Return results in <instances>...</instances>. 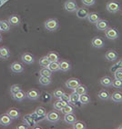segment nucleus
<instances>
[{
    "instance_id": "a878e982",
    "label": "nucleus",
    "mask_w": 122,
    "mask_h": 129,
    "mask_svg": "<svg viewBox=\"0 0 122 129\" xmlns=\"http://www.w3.org/2000/svg\"><path fill=\"white\" fill-rule=\"evenodd\" d=\"M67 104H68V103L59 99L54 103V109H55V110H58V111H61V109H62L65 106H67Z\"/></svg>"
},
{
    "instance_id": "de8ad7c7",
    "label": "nucleus",
    "mask_w": 122,
    "mask_h": 129,
    "mask_svg": "<svg viewBox=\"0 0 122 129\" xmlns=\"http://www.w3.org/2000/svg\"><path fill=\"white\" fill-rule=\"evenodd\" d=\"M119 69V67H118V66H117V64L116 63V64H114L112 66V67H110V72L111 73H115L117 70H118Z\"/></svg>"
},
{
    "instance_id": "6e6552de",
    "label": "nucleus",
    "mask_w": 122,
    "mask_h": 129,
    "mask_svg": "<svg viewBox=\"0 0 122 129\" xmlns=\"http://www.w3.org/2000/svg\"><path fill=\"white\" fill-rule=\"evenodd\" d=\"M23 122L24 124H26L29 128H34L37 124V122L34 120V118L32 117L31 115H26L23 117Z\"/></svg>"
},
{
    "instance_id": "ea45409f",
    "label": "nucleus",
    "mask_w": 122,
    "mask_h": 129,
    "mask_svg": "<svg viewBox=\"0 0 122 129\" xmlns=\"http://www.w3.org/2000/svg\"><path fill=\"white\" fill-rule=\"evenodd\" d=\"M20 90H21V85L16 84V85H13L11 87H10V93H11V94L13 95V94H15L16 93L18 92V91H20Z\"/></svg>"
},
{
    "instance_id": "a211bd4d",
    "label": "nucleus",
    "mask_w": 122,
    "mask_h": 129,
    "mask_svg": "<svg viewBox=\"0 0 122 129\" xmlns=\"http://www.w3.org/2000/svg\"><path fill=\"white\" fill-rule=\"evenodd\" d=\"M60 70L63 72H67L71 69V64L67 60H61L59 62Z\"/></svg>"
},
{
    "instance_id": "0eeeda50",
    "label": "nucleus",
    "mask_w": 122,
    "mask_h": 129,
    "mask_svg": "<svg viewBox=\"0 0 122 129\" xmlns=\"http://www.w3.org/2000/svg\"><path fill=\"white\" fill-rule=\"evenodd\" d=\"M92 46L95 48H101L105 46V41L103 40V38L100 37H93L92 41H91Z\"/></svg>"
},
{
    "instance_id": "5701e85b",
    "label": "nucleus",
    "mask_w": 122,
    "mask_h": 129,
    "mask_svg": "<svg viewBox=\"0 0 122 129\" xmlns=\"http://www.w3.org/2000/svg\"><path fill=\"white\" fill-rule=\"evenodd\" d=\"M88 20L89 23H92V24H96L97 22V21L100 19V17H99V14L97 13H96V12H91V13H89L88 16Z\"/></svg>"
},
{
    "instance_id": "4be33fe9",
    "label": "nucleus",
    "mask_w": 122,
    "mask_h": 129,
    "mask_svg": "<svg viewBox=\"0 0 122 129\" xmlns=\"http://www.w3.org/2000/svg\"><path fill=\"white\" fill-rule=\"evenodd\" d=\"M7 114L9 115L12 119H18L20 116V113H19L18 109L16 108H10L7 110Z\"/></svg>"
},
{
    "instance_id": "f257e3e1",
    "label": "nucleus",
    "mask_w": 122,
    "mask_h": 129,
    "mask_svg": "<svg viewBox=\"0 0 122 129\" xmlns=\"http://www.w3.org/2000/svg\"><path fill=\"white\" fill-rule=\"evenodd\" d=\"M46 121H48L51 124H57L60 120V115L58 110H52L46 114Z\"/></svg>"
},
{
    "instance_id": "c03bdc74",
    "label": "nucleus",
    "mask_w": 122,
    "mask_h": 129,
    "mask_svg": "<svg viewBox=\"0 0 122 129\" xmlns=\"http://www.w3.org/2000/svg\"><path fill=\"white\" fill-rule=\"evenodd\" d=\"M81 2L86 7H91V6L95 5L96 0H81Z\"/></svg>"
},
{
    "instance_id": "a18cd8bd",
    "label": "nucleus",
    "mask_w": 122,
    "mask_h": 129,
    "mask_svg": "<svg viewBox=\"0 0 122 129\" xmlns=\"http://www.w3.org/2000/svg\"><path fill=\"white\" fill-rule=\"evenodd\" d=\"M60 99L69 104V103H70V94H67V93H64V94H62V96L60 97Z\"/></svg>"
},
{
    "instance_id": "473e14b6",
    "label": "nucleus",
    "mask_w": 122,
    "mask_h": 129,
    "mask_svg": "<svg viewBox=\"0 0 122 129\" xmlns=\"http://www.w3.org/2000/svg\"><path fill=\"white\" fill-rule=\"evenodd\" d=\"M49 69L51 70L52 72H57L58 70H60V67H59V62L58 61H55V62H50V64H48V67H47Z\"/></svg>"
},
{
    "instance_id": "37998d69",
    "label": "nucleus",
    "mask_w": 122,
    "mask_h": 129,
    "mask_svg": "<svg viewBox=\"0 0 122 129\" xmlns=\"http://www.w3.org/2000/svg\"><path fill=\"white\" fill-rule=\"evenodd\" d=\"M31 115H32V117L34 118L35 121L37 122V124L38 122H40V121H42L43 119H46V118L43 117V116H40V115H38L37 113H36V112H35V113H33V114H31Z\"/></svg>"
},
{
    "instance_id": "72a5a7b5",
    "label": "nucleus",
    "mask_w": 122,
    "mask_h": 129,
    "mask_svg": "<svg viewBox=\"0 0 122 129\" xmlns=\"http://www.w3.org/2000/svg\"><path fill=\"white\" fill-rule=\"evenodd\" d=\"M52 73H53V72L51 71L48 67H42L41 69H40V71H39V74H40V76H49V77H51V76H52Z\"/></svg>"
},
{
    "instance_id": "603ef678",
    "label": "nucleus",
    "mask_w": 122,
    "mask_h": 129,
    "mask_svg": "<svg viewBox=\"0 0 122 129\" xmlns=\"http://www.w3.org/2000/svg\"><path fill=\"white\" fill-rule=\"evenodd\" d=\"M2 41V37H1V35H0V42Z\"/></svg>"
},
{
    "instance_id": "39448f33",
    "label": "nucleus",
    "mask_w": 122,
    "mask_h": 129,
    "mask_svg": "<svg viewBox=\"0 0 122 129\" xmlns=\"http://www.w3.org/2000/svg\"><path fill=\"white\" fill-rule=\"evenodd\" d=\"M107 10L109 13H117L119 11L120 9V5L117 2L115 1H109L107 3Z\"/></svg>"
},
{
    "instance_id": "412c9836",
    "label": "nucleus",
    "mask_w": 122,
    "mask_h": 129,
    "mask_svg": "<svg viewBox=\"0 0 122 129\" xmlns=\"http://www.w3.org/2000/svg\"><path fill=\"white\" fill-rule=\"evenodd\" d=\"M26 97H27V93H26L25 91H23L22 89H21L20 91H18L17 93H16L15 94H13V98L17 102L23 101Z\"/></svg>"
},
{
    "instance_id": "79ce46f5",
    "label": "nucleus",
    "mask_w": 122,
    "mask_h": 129,
    "mask_svg": "<svg viewBox=\"0 0 122 129\" xmlns=\"http://www.w3.org/2000/svg\"><path fill=\"white\" fill-rule=\"evenodd\" d=\"M64 91H63V89H61V88H57V89L54 91V96L56 97V98H58V99H60V97L62 96V94H64Z\"/></svg>"
},
{
    "instance_id": "4468645a",
    "label": "nucleus",
    "mask_w": 122,
    "mask_h": 129,
    "mask_svg": "<svg viewBox=\"0 0 122 129\" xmlns=\"http://www.w3.org/2000/svg\"><path fill=\"white\" fill-rule=\"evenodd\" d=\"M88 14H89V12H88V8H86V7H80L77 10V17L79 19L87 18Z\"/></svg>"
},
{
    "instance_id": "20e7f679",
    "label": "nucleus",
    "mask_w": 122,
    "mask_h": 129,
    "mask_svg": "<svg viewBox=\"0 0 122 129\" xmlns=\"http://www.w3.org/2000/svg\"><path fill=\"white\" fill-rule=\"evenodd\" d=\"M64 8L67 12H75L78 10V4L75 0H67L64 4Z\"/></svg>"
},
{
    "instance_id": "8fccbe9b",
    "label": "nucleus",
    "mask_w": 122,
    "mask_h": 129,
    "mask_svg": "<svg viewBox=\"0 0 122 129\" xmlns=\"http://www.w3.org/2000/svg\"><path fill=\"white\" fill-rule=\"evenodd\" d=\"M118 67H119V69H122V59H119V61L117 63Z\"/></svg>"
},
{
    "instance_id": "aec40b11",
    "label": "nucleus",
    "mask_w": 122,
    "mask_h": 129,
    "mask_svg": "<svg viewBox=\"0 0 122 129\" xmlns=\"http://www.w3.org/2000/svg\"><path fill=\"white\" fill-rule=\"evenodd\" d=\"M8 22L10 25H18L21 22V18L18 15H12L8 18Z\"/></svg>"
},
{
    "instance_id": "7ed1b4c3",
    "label": "nucleus",
    "mask_w": 122,
    "mask_h": 129,
    "mask_svg": "<svg viewBox=\"0 0 122 129\" xmlns=\"http://www.w3.org/2000/svg\"><path fill=\"white\" fill-rule=\"evenodd\" d=\"M105 35L108 37V39L111 40H116L119 37V33L117 31L116 28L114 27H108L106 30H105Z\"/></svg>"
},
{
    "instance_id": "c85d7f7f",
    "label": "nucleus",
    "mask_w": 122,
    "mask_h": 129,
    "mask_svg": "<svg viewBox=\"0 0 122 129\" xmlns=\"http://www.w3.org/2000/svg\"><path fill=\"white\" fill-rule=\"evenodd\" d=\"M75 112V108L72 105L67 104V106H65L62 109H61V113L64 114V115H67V114H72Z\"/></svg>"
},
{
    "instance_id": "1a4fd4ad",
    "label": "nucleus",
    "mask_w": 122,
    "mask_h": 129,
    "mask_svg": "<svg viewBox=\"0 0 122 129\" xmlns=\"http://www.w3.org/2000/svg\"><path fill=\"white\" fill-rule=\"evenodd\" d=\"M21 61L25 64H31L35 62V57L32 54L30 53H24L23 55H21Z\"/></svg>"
},
{
    "instance_id": "dca6fc26",
    "label": "nucleus",
    "mask_w": 122,
    "mask_h": 129,
    "mask_svg": "<svg viewBox=\"0 0 122 129\" xmlns=\"http://www.w3.org/2000/svg\"><path fill=\"white\" fill-rule=\"evenodd\" d=\"M10 56V51L7 46L0 47V58L3 60H7Z\"/></svg>"
},
{
    "instance_id": "f704fd0d",
    "label": "nucleus",
    "mask_w": 122,
    "mask_h": 129,
    "mask_svg": "<svg viewBox=\"0 0 122 129\" xmlns=\"http://www.w3.org/2000/svg\"><path fill=\"white\" fill-rule=\"evenodd\" d=\"M50 64V60L47 58V56H43L39 59V66L42 67H47Z\"/></svg>"
},
{
    "instance_id": "b1692460",
    "label": "nucleus",
    "mask_w": 122,
    "mask_h": 129,
    "mask_svg": "<svg viewBox=\"0 0 122 129\" xmlns=\"http://www.w3.org/2000/svg\"><path fill=\"white\" fill-rule=\"evenodd\" d=\"M99 99L103 100V101H107V100L110 99V94L108 92V90L102 89L99 92Z\"/></svg>"
},
{
    "instance_id": "49530a36",
    "label": "nucleus",
    "mask_w": 122,
    "mask_h": 129,
    "mask_svg": "<svg viewBox=\"0 0 122 129\" xmlns=\"http://www.w3.org/2000/svg\"><path fill=\"white\" fill-rule=\"evenodd\" d=\"M114 76L116 79H119L122 80V69H118L114 73Z\"/></svg>"
},
{
    "instance_id": "c756f323",
    "label": "nucleus",
    "mask_w": 122,
    "mask_h": 129,
    "mask_svg": "<svg viewBox=\"0 0 122 129\" xmlns=\"http://www.w3.org/2000/svg\"><path fill=\"white\" fill-rule=\"evenodd\" d=\"M75 92L78 93L79 95H81V94H87V92H88V88H87L86 85L80 84V85H78V86L75 88Z\"/></svg>"
},
{
    "instance_id": "6ab92c4d",
    "label": "nucleus",
    "mask_w": 122,
    "mask_h": 129,
    "mask_svg": "<svg viewBox=\"0 0 122 129\" xmlns=\"http://www.w3.org/2000/svg\"><path fill=\"white\" fill-rule=\"evenodd\" d=\"M77 121L76 115H74V113L72 114H67L64 116V122L67 124H73L74 123Z\"/></svg>"
},
{
    "instance_id": "a19ab883",
    "label": "nucleus",
    "mask_w": 122,
    "mask_h": 129,
    "mask_svg": "<svg viewBox=\"0 0 122 129\" xmlns=\"http://www.w3.org/2000/svg\"><path fill=\"white\" fill-rule=\"evenodd\" d=\"M112 86L117 89H122V80L115 78L112 82Z\"/></svg>"
},
{
    "instance_id": "f8f14e48",
    "label": "nucleus",
    "mask_w": 122,
    "mask_h": 129,
    "mask_svg": "<svg viewBox=\"0 0 122 129\" xmlns=\"http://www.w3.org/2000/svg\"><path fill=\"white\" fill-rule=\"evenodd\" d=\"M12 72H14L16 74H20L24 71V66L19 62H14L12 63V64L10 66Z\"/></svg>"
},
{
    "instance_id": "4c0bfd02",
    "label": "nucleus",
    "mask_w": 122,
    "mask_h": 129,
    "mask_svg": "<svg viewBox=\"0 0 122 129\" xmlns=\"http://www.w3.org/2000/svg\"><path fill=\"white\" fill-rule=\"evenodd\" d=\"M40 96H41V100L43 103H49L51 101V99H52V95L47 92H45Z\"/></svg>"
},
{
    "instance_id": "09e8293b",
    "label": "nucleus",
    "mask_w": 122,
    "mask_h": 129,
    "mask_svg": "<svg viewBox=\"0 0 122 129\" xmlns=\"http://www.w3.org/2000/svg\"><path fill=\"white\" fill-rule=\"evenodd\" d=\"M16 128L17 129H28V128H29V127H28L26 124H21V125H18V126H16Z\"/></svg>"
},
{
    "instance_id": "9d476101",
    "label": "nucleus",
    "mask_w": 122,
    "mask_h": 129,
    "mask_svg": "<svg viewBox=\"0 0 122 129\" xmlns=\"http://www.w3.org/2000/svg\"><path fill=\"white\" fill-rule=\"evenodd\" d=\"M80 80L78 78H69L68 80L66 82V86L69 89H73L75 90V88L78 86V85H80Z\"/></svg>"
},
{
    "instance_id": "e433bc0d",
    "label": "nucleus",
    "mask_w": 122,
    "mask_h": 129,
    "mask_svg": "<svg viewBox=\"0 0 122 129\" xmlns=\"http://www.w3.org/2000/svg\"><path fill=\"white\" fill-rule=\"evenodd\" d=\"M73 128L74 129H86L87 128V125L83 121H78L77 120L76 122L73 124Z\"/></svg>"
},
{
    "instance_id": "2eb2a0df",
    "label": "nucleus",
    "mask_w": 122,
    "mask_h": 129,
    "mask_svg": "<svg viewBox=\"0 0 122 129\" xmlns=\"http://www.w3.org/2000/svg\"><path fill=\"white\" fill-rule=\"evenodd\" d=\"M96 27L97 30H100V31H105L108 26V21L105 20V19H99L96 23Z\"/></svg>"
},
{
    "instance_id": "cd10ccee",
    "label": "nucleus",
    "mask_w": 122,
    "mask_h": 129,
    "mask_svg": "<svg viewBox=\"0 0 122 129\" xmlns=\"http://www.w3.org/2000/svg\"><path fill=\"white\" fill-rule=\"evenodd\" d=\"M0 26L2 32H7L10 30V24L8 20H0Z\"/></svg>"
},
{
    "instance_id": "393cba45",
    "label": "nucleus",
    "mask_w": 122,
    "mask_h": 129,
    "mask_svg": "<svg viewBox=\"0 0 122 129\" xmlns=\"http://www.w3.org/2000/svg\"><path fill=\"white\" fill-rule=\"evenodd\" d=\"M112 82H113L112 78L108 76H103V77L100 79V84H101L103 86H105V87H109V86H111V85H112Z\"/></svg>"
},
{
    "instance_id": "f3484780",
    "label": "nucleus",
    "mask_w": 122,
    "mask_h": 129,
    "mask_svg": "<svg viewBox=\"0 0 122 129\" xmlns=\"http://www.w3.org/2000/svg\"><path fill=\"white\" fill-rule=\"evenodd\" d=\"M110 99L114 103H117V104L122 103V92L116 91V92L112 93V95H110Z\"/></svg>"
},
{
    "instance_id": "864d4df0",
    "label": "nucleus",
    "mask_w": 122,
    "mask_h": 129,
    "mask_svg": "<svg viewBox=\"0 0 122 129\" xmlns=\"http://www.w3.org/2000/svg\"><path fill=\"white\" fill-rule=\"evenodd\" d=\"M0 32H2V31H1V26H0Z\"/></svg>"
},
{
    "instance_id": "2f4dec72",
    "label": "nucleus",
    "mask_w": 122,
    "mask_h": 129,
    "mask_svg": "<svg viewBox=\"0 0 122 129\" xmlns=\"http://www.w3.org/2000/svg\"><path fill=\"white\" fill-rule=\"evenodd\" d=\"M51 83V77L49 76H40V78H39V84L41 85H50Z\"/></svg>"
},
{
    "instance_id": "9b49d317",
    "label": "nucleus",
    "mask_w": 122,
    "mask_h": 129,
    "mask_svg": "<svg viewBox=\"0 0 122 129\" xmlns=\"http://www.w3.org/2000/svg\"><path fill=\"white\" fill-rule=\"evenodd\" d=\"M105 57L108 61H116L118 57V55H117V51L114 50V49H109L106 52L105 54Z\"/></svg>"
},
{
    "instance_id": "bb28decb",
    "label": "nucleus",
    "mask_w": 122,
    "mask_h": 129,
    "mask_svg": "<svg viewBox=\"0 0 122 129\" xmlns=\"http://www.w3.org/2000/svg\"><path fill=\"white\" fill-rule=\"evenodd\" d=\"M46 56L50 60V62H55V61H58V60H59V55H58V54L57 53V52H55V51H50V52H48L47 55H46Z\"/></svg>"
},
{
    "instance_id": "f03ea898",
    "label": "nucleus",
    "mask_w": 122,
    "mask_h": 129,
    "mask_svg": "<svg viewBox=\"0 0 122 129\" xmlns=\"http://www.w3.org/2000/svg\"><path fill=\"white\" fill-rule=\"evenodd\" d=\"M58 26H59V24H58V19L56 18H50L47 19V20L45 22V27L46 30H48L50 32H53L58 29Z\"/></svg>"
},
{
    "instance_id": "c9c22d12",
    "label": "nucleus",
    "mask_w": 122,
    "mask_h": 129,
    "mask_svg": "<svg viewBox=\"0 0 122 129\" xmlns=\"http://www.w3.org/2000/svg\"><path fill=\"white\" fill-rule=\"evenodd\" d=\"M79 102L81 104L83 105H87L88 103H90V96L88 94H81L80 97H79Z\"/></svg>"
},
{
    "instance_id": "58836bf2",
    "label": "nucleus",
    "mask_w": 122,
    "mask_h": 129,
    "mask_svg": "<svg viewBox=\"0 0 122 129\" xmlns=\"http://www.w3.org/2000/svg\"><path fill=\"white\" fill-rule=\"evenodd\" d=\"M35 112H36L38 115H40V116H43V117L46 118V108L43 107V106H38V107H37V109L35 110Z\"/></svg>"
},
{
    "instance_id": "ddd939ff",
    "label": "nucleus",
    "mask_w": 122,
    "mask_h": 129,
    "mask_svg": "<svg viewBox=\"0 0 122 129\" xmlns=\"http://www.w3.org/2000/svg\"><path fill=\"white\" fill-rule=\"evenodd\" d=\"M27 97L30 100H37L40 97V93L37 89H30L27 92Z\"/></svg>"
},
{
    "instance_id": "7c9ffc66",
    "label": "nucleus",
    "mask_w": 122,
    "mask_h": 129,
    "mask_svg": "<svg viewBox=\"0 0 122 129\" xmlns=\"http://www.w3.org/2000/svg\"><path fill=\"white\" fill-rule=\"evenodd\" d=\"M79 97H80V95H79L78 93H76L74 91V92L70 94V103H71L72 105H74V106H76L78 102H79Z\"/></svg>"
},
{
    "instance_id": "3c124183",
    "label": "nucleus",
    "mask_w": 122,
    "mask_h": 129,
    "mask_svg": "<svg viewBox=\"0 0 122 129\" xmlns=\"http://www.w3.org/2000/svg\"><path fill=\"white\" fill-rule=\"evenodd\" d=\"M117 128H118V129H122V124H120V125H119L118 127H117Z\"/></svg>"
},
{
    "instance_id": "423d86ee",
    "label": "nucleus",
    "mask_w": 122,
    "mask_h": 129,
    "mask_svg": "<svg viewBox=\"0 0 122 129\" xmlns=\"http://www.w3.org/2000/svg\"><path fill=\"white\" fill-rule=\"evenodd\" d=\"M12 118L7 113L0 115V125L2 126H8L12 124Z\"/></svg>"
}]
</instances>
